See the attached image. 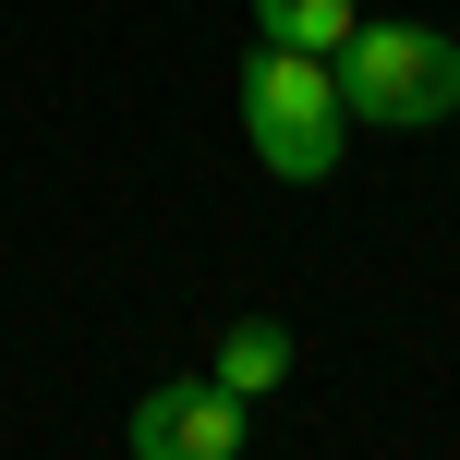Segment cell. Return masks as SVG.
<instances>
[{"instance_id": "obj_1", "label": "cell", "mask_w": 460, "mask_h": 460, "mask_svg": "<svg viewBox=\"0 0 460 460\" xmlns=\"http://www.w3.org/2000/svg\"><path fill=\"white\" fill-rule=\"evenodd\" d=\"M243 134H254V170H267V182H327L340 146H351L340 61H315V49H254L243 61Z\"/></svg>"}, {"instance_id": "obj_2", "label": "cell", "mask_w": 460, "mask_h": 460, "mask_svg": "<svg viewBox=\"0 0 460 460\" xmlns=\"http://www.w3.org/2000/svg\"><path fill=\"white\" fill-rule=\"evenodd\" d=\"M340 110L351 121H388V134L448 121L460 110V37H448V24H412V13L351 24V37H340Z\"/></svg>"}, {"instance_id": "obj_3", "label": "cell", "mask_w": 460, "mask_h": 460, "mask_svg": "<svg viewBox=\"0 0 460 460\" xmlns=\"http://www.w3.org/2000/svg\"><path fill=\"white\" fill-rule=\"evenodd\" d=\"M121 448L134 460H243V400H230L218 376H170V388L134 400Z\"/></svg>"}, {"instance_id": "obj_4", "label": "cell", "mask_w": 460, "mask_h": 460, "mask_svg": "<svg viewBox=\"0 0 460 460\" xmlns=\"http://www.w3.org/2000/svg\"><path fill=\"white\" fill-rule=\"evenodd\" d=\"M218 388L230 400H254V388H279V376H291V327H267V315H243V327H230V340H218Z\"/></svg>"}, {"instance_id": "obj_5", "label": "cell", "mask_w": 460, "mask_h": 460, "mask_svg": "<svg viewBox=\"0 0 460 460\" xmlns=\"http://www.w3.org/2000/svg\"><path fill=\"white\" fill-rule=\"evenodd\" d=\"M254 24H267V49H315V61H340V37L364 13L351 0H254Z\"/></svg>"}]
</instances>
